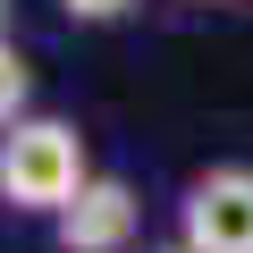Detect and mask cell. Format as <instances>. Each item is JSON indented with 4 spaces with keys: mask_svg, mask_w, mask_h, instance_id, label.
<instances>
[{
    "mask_svg": "<svg viewBox=\"0 0 253 253\" xmlns=\"http://www.w3.org/2000/svg\"><path fill=\"white\" fill-rule=\"evenodd\" d=\"M93 161H84V135H76V118H26L0 135V203L26 211V219H59L76 194H84Z\"/></svg>",
    "mask_w": 253,
    "mask_h": 253,
    "instance_id": "6da1fadb",
    "label": "cell"
},
{
    "mask_svg": "<svg viewBox=\"0 0 253 253\" xmlns=\"http://www.w3.org/2000/svg\"><path fill=\"white\" fill-rule=\"evenodd\" d=\"M68 26H118V17H135V0H59Z\"/></svg>",
    "mask_w": 253,
    "mask_h": 253,
    "instance_id": "5b68a950",
    "label": "cell"
},
{
    "mask_svg": "<svg viewBox=\"0 0 253 253\" xmlns=\"http://www.w3.org/2000/svg\"><path fill=\"white\" fill-rule=\"evenodd\" d=\"M26 118H34V68H26L17 42H0V135L26 126Z\"/></svg>",
    "mask_w": 253,
    "mask_h": 253,
    "instance_id": "277c9868",
    "label": "cell"
},
{
    "mask_svg": "<svg viewBox=\"0 0 253 253\" xmlns=\"http://www.w3.org/2000/svg\"><path fill=\"white\" fill-rule=\"evenodd\" d=\"M177 245L186 253H253V161H211L177 194Z\"/></svg>",
    "mask_w": 253,
    "mask_h": 253,
    "instance_id": "7a4b0ae2",
    "label": "cell"
},
{
    "mask_svg": "<svg viewBox=\"0 0 253 253\" xmlns=\"http://www.w3.org/2000/svg\"><path fill=\"white\" fill-rule=\"evenodd\" d=\"M17 34V0H0V42H9Z\"/></svg>",
    "mask_w": 253,
    "mask_h": 253,
    "instance_id": "8992f818",
    "label": "cell"
},
{
    "mask_svg": "<svg viewBox=\"0 0 253 253\" xmlns=\"http://www.w3.org/2000/svg\"><path fill=\"white\" fill-rule=\"evenodd\" d=\"M135 228H144L135 186L110 177V169H93V177H84V194L51 219V245H59V253H135Z\"/></svg>",
    "mask_w": 253,
    "mask_h": 253,
    "instance_id": "3957f363",
    "label": "cell"
},
{
    "mask_svg": "<svg viewBox=\"0 0 253 253\" xmlns=\"http://www.w3.org/2000/svg\"><path fill=\"white\" fill-rule=\"evenodd\" d=\"M144 253H186V245H177V236H169V245H144Z\"/></svg>",
    "mask_w": 253,
    "mask_h": 253,
    "instance_id": "52a82bcc",
    "label": "cell"
}]
</instances>
